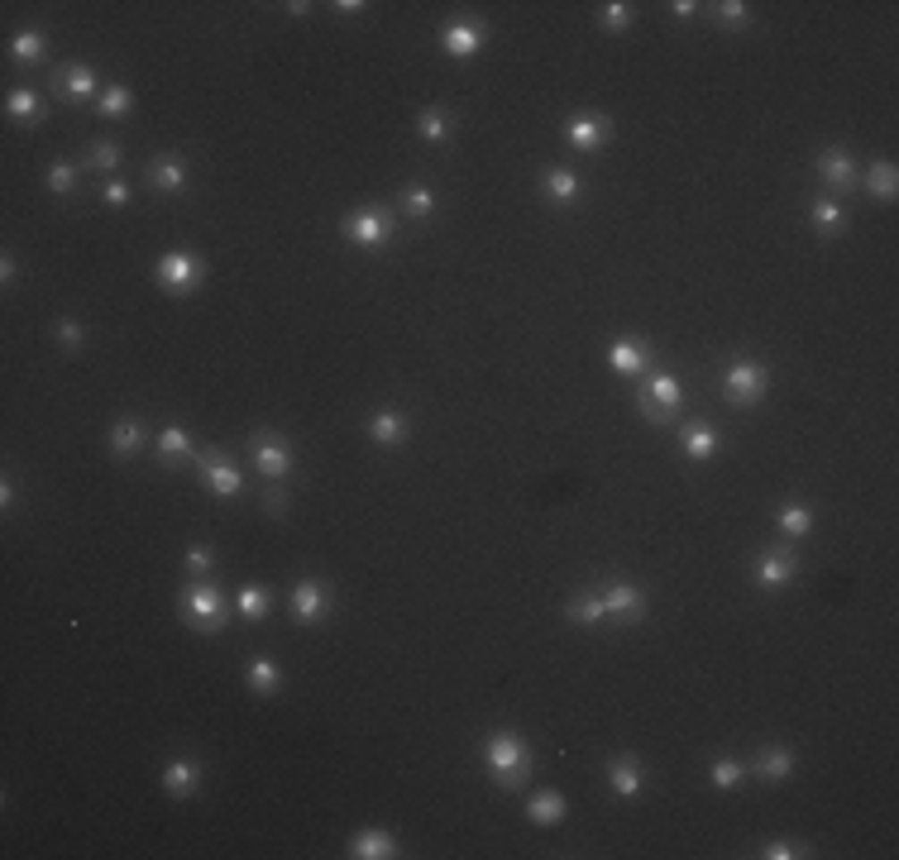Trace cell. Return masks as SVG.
Segmentation results:
<instances>
[{
    "mask_svg": "<svg viewBox=\"0 0 899 860\" xmlns=\"http://www.w3.org/2000/svg\"><path fill=\"white\" fill-rule=\"evenodd\" d=\"M201 258L187 254V249H177V254H168L158 263V282L168 287V292H191V287H201Z\"/></svg>",
    "mask_w": 899,
    "mask_h": 860,
    "instance_id": "3",
    "label": "cell"
},
{
    "mask_svg": "<svg viewBox=\"0 0 899 860\" xmlns=\"http://www.w3.org/2000/svg\"><path fill=\"white\" fill-rule=\"evenodd\" d=\"M0 277H5V282H15V258H10V254L0 258Z\"/></svg>",
    "mask_w": 899,
    "mask_h": 860,
    "instance_id": "51",
    "label": "cell"
},
{
    "mask_svg": "<svg viewBox=\"0 0 899 860\" xmlns=\"http://www.w3.org/2000/svg\"><path fill=\"white\" fill-rule=\"evenodd\" d=\"M646 397H651L660 411H680L684 387H680V378H670V373H656V378H651V387H646Z\"/></svg>",
    "mask_w": 899,
    "mask_h": 860,
    "instance_id": "20",
    "label": "cell"
},
{
    "mask_svg": "<svg viewBox=\"0 0 899 860\" xmlns=\"http://www.w3.org/2000/svg\"><path fill=\"white\" fill-rule=\"evenodd\" d=\"M163 784H168V794L187 798L191 788H197V765H191V760H173V765L163 770Z\"/></svg>",
    "mask_w": 899,
    "mask_h": 860,
    "instance_id": "27",
    "label": "cell"
},
{
    "mask_svg": "<svg viewBox=\"0 0 899 860\" xmlns=\"http://www.w3.org/2000/svg\"><path fill=\"white\" fill-rule=\"evenodd\" d=\"M607 780H613V788L622 798H636L646 788V774H641V765H636L632 755H617L613 765H607Z\"/></svg>",
    "mask_w": 899,
    "mask_h": 860,
    "instance_id": "10",
    "label": "cell"
},
{
    "mask_svg": "<svg viewBox=\"0 0 899 860\" xmlns=\"http://www.w3.org/2000/svg\"><path fill=\"white\" fill-rule=\"evenodd\" d=\"M760 856H770V860H794V856H809V851H804L799 841H770Z\"/></svg>",
    "mask_w": 899,
    "mask_h": 860,
    "instance_id": "42",
    "label": "cell"
},
{
    "mask_svg": "<svg viewBox=\"0 0 899 860\" xmlns=\"http://www.w3.org/2000/svg\"><path fill=\"white\" fill-rule=\"evenodd\" d=\"M479 44H483V34L474 30V24H460V20H454V24H445V30H440V48H445L450 58H474Z\"/></svg>",
    "mask_w": 899,
    "mask_h": 860,
    "instance_id": "8",
    "label": "cell"
},
{
    "mask_svg": "<svg viewBox=\"0 0 899 860\" xmlns=\"http://www.w3.org/2000/svg\"><path fill=\"white\" fill-rule=\"evenodd\" d=\"M627 5H622V0H613V5H603V24H607V30H627Z\"/></svg>",
    "mask_w": 899,
    "mask_h": 860,
    "instance_id": "43",
    "label": "cell"
},
{
    "mask_svg": "<svg viewBox=\"0 0 899 860\" xmlns=\"http://www.w3.org/2000/svg\"><path fill=\"white\" fill-rule=\"evenodd\" d=\"M603 607L607 612H627V617H636V612H646V593L641 588H632V584H613L603 593Z\"/></svg>",
    "mask_w": 899,
    "mask_h": 860,
    "instance_id": "19",
    "label": "cell"
},
{
    "mask_svg": "<svg viewBox=\"0 0 899 860\" xmlns=\"http://www.w3.org/2000/svg\"><path fill=\"white\" fill-rule=\"evenodd\" d=\"M96 105H101V115H110V120L124 115V110H130V87H106Z\"/></svg>",
    "mask_w": 899,
    "mask_h": 860,
    "instance_id": "36",
    "label": "cell"
},
{
    "mask_svg": "<svg viewBox=\"0 0 899 860\" xmlns=\"http://www.w3.org/2000/svg\"><path fill=\"white\" fill-rule=\"evenodd\" d=\"M48 187L58 191V197H67V191L77 187V168H72V163H53V173H48Z\"/></svg>",
    "mask_w": 899,
    "mask_h": 860,
    "instance_id": "40",
    "label": "cell"
},
{
    "mask_svg": "<svg viewBox=\"0 0 899 860\" xmlns=\"http://www.w3.org/2000/svg\"><path fill=\"white\" fill-rule=\"evenodd\" d=\"M58 91H63V96H72V101H87V96L96 91V72H91L87 63L63 67V72H58Z\"/></svg>",
    "mask_w": 899,
    "mask_h": 860,
    "instance_id": "14",
    "label": "cell"
},
{
    "mask_svg": "<svg viewBox=\"0 0 899 860\" xmlns=\"http://www.w3.org/2000/svg\"><path fill=\"white\" fill-rule=\"evenodd\" d=\"M240 617H244V621H264V617H268V593L249 584V588L240 593Z\"/></svg>",
    "mask_w": 899,
    "mask_h": 860,
    "instance_id": "31",
    "label": "cell"
},
{
    "mask_svg": "<svg viewBox=\"0 0 899 860\" xmlns=\"http://www.w3.org/2000/svg\"><path fill=\"white\" fill-rule=\"evenodd\" d=\"M780 531L794 535V540L804 535V531H809V507H804V502H790V507H785V511H780Z\"/></svg>",
    "mask_w": 899,
    "mask_h": 860,
    "instance_id": "35",
    "label": "cell"
},
{
    "mask_svg": "<svg viewBox=\"0 0 899 860\" xmlns=\"http://www.w3.org/2000/svg\"><path fill=\"white\" fill-rule=\"evenodd\" d=\"M636 411H641V416H646V421H656V426H666V421H670V411H660V407H656V401H651V397H646V392H641V397H636Z\"/></svg>",
    "mask_w": 899,
    "mask_h": 860,
    "instance_id": "46",
    "label": "cell"
},
{
    "mask_svg": "<svg viewBox=\"0 0 899 860\" xmlns=\"http://www.w3.org/2000/svg\"><path fill=\"white\" fill-rule=\"evenodd\" d=\"M58 340L67 344V350H81V325H77V321H63V325H58Z\"/></svg>",
    "mask_w": 899,
    "mask_h": 860,
    "instance_id": "47",
    "label": "cell"
},
{
    "mask_svg": "<svg viewBox=\"0 0 899 860\" xmlns=\"http://www.w3.org/2000/svg\"><path fill=\"white\" fill-rule=\"evenodd\" d=\"M417 130H421V139H431V144H445V139H450V115L440 105H426L421 120H417Z\"/></svg>",
    "mask_w": 899,
    "mask_h": 860,
    "instance_id": "28",
    "label": "cell"
},
{
    "mask_svg": "<svg viewBox=\"0 0 899 860\" xmlns=\"http://www.w3.org/2000/svg\"><path fill=\"white\" fill-rule=\"evenodd\" d=\"M483 760H488V770L497 774V784H522V774H527V765H531V755H527V746H522L517 737H507V731H497V737L483 746Z\"/></svg>",
    "mask_w": 899,
    "mask_h": 860,
    "instance_id": "1",
    "label": "cell"
},
{
    "mask_svg": "<svg viewBox=\"0 0 899 860\" xmlns=\"http://www.w3.org/2000/svg\"><path fill=\"white\" fill-rule=\"evenodd\" d=\"M264 507H268V511H283V507H287V493L278 488V483H273V488L264 493Z\"/></svg>",
    "mask_w": 899,
    "mask_h": 860,
    "instance_id": "49",
    "label": "cell"
},
{
    "mask_svg": "<svg viewBox=\"0 0 899 860\" xmlns=\"http://www.w3.org/2000/svg\"><path fill=\"white\" fill-rule=\"evenodd\" d=\"M818 173H823L827 187H852L856 182V168H852V158L842 154V148H827V154L818 158Z\"/></svg>",
    "mask_w": 899,
    "mask_h": 860,
    "instance_id": "15",
    "label": "cell"
},
{
    "mask_svg": "<svg viewBox=\"0 0 899 860\" xmlns=\"http://www.w3.org/2000/svg\"><path fill=\"white\" fill-rule=\"evenodd\" d=\"M607 364H613L617 373H641L646 364H651V344L646 340H617L613 350H607Z\"/></svg>",
    "mask_w": 899,
    "mask_h": 860,
    "instance_id": "9",
    "label": "cell"
},
{
    "mask_svg": "<svg viewBox=\"0 0 899 860\" xmlns=\"http://www.w3.org/2000/svg\"><path fill=\"white\" fill-rule=\"evenodd\" d=\"M527 817L536 827H556L560 817H564V794H556V788H546V794H536L531 803H527Z\"/></svg>",
    "mask_w": 899,
    "mask_h": 860,
    "instance_id": "16",
    "label": "cell"
},
{
    "mask_svg": "<svg viewBox=\"0 0 899 860\" xmlns=\"http://www.w3.org/2000/svg\"><path fill=\"white\" fill-rule=\"evenodd\" d=\"M201 468H206V483H211L220 497H234V493H240V483H244V478H240V468H234L230 460H216V454H206Z\"/></svg>",
    "mask_w": 899,
    "mask_h": 860,
    "instance_id": "11",
    "label": "cell"
},
{
    "mask_svg": "<svg viewBox=\"0 0 899 860\" xmlns=\"http://www.w3.org/2000/svg\"><path fill=\"white\" fill-rule=\"evenodd\" d=\"M570 617L579 621V627H593V621L607 617V607H603V598H579V603L570 607Z\"/></svg>",
    "mask_w": 899,
    "mask_h": 860,
    "instance_id": "37",
    "label": "cell"
},
{
    "mask_svg": "<svg viewBox=\"0 0 899 860\" xmlns=\"http://www.w3.org/2000/svg\"><path fill=\"white\" fill-rule=\"evenodd\" d=\"M756 774H766L770 784H780V780H790L794 774V755L790 751H780V746H770L766 755H760V765H756Z\"/></svg>",
    "mask_w": 899,
    "mask_h": 860,
    "instance_id": "26",
    "label": "cell"
},
{
    "mask_svg": "<svg viewBox=\"0 0 899 860\" xmlns=\"http://www.w3.org/2000/svg\"><path fill=\"white\" fill-rule=\"evenodd\" d=\"M895 187H899V177H895V163H870V173H866V191L876 201H895Z\"/></svg>",
    "mask_w": 899,
    "mask_h": 860,
    "instance_id": "23",
    "label": "cell"
},
{
    "mask_svg": "<svg viewBox=\"0 0 899 860\" xmlns=\"http://www.w3.org/2000/svg\"><path fill=\"white\" fill-rule=\"evenodd\" d=\"M249 688H254L259 698H268V693L278 688V664H273L268 655H254V660H249Z\"/></svg>",
    "mask_w": 899,
    "mask_h": 860,
    "instance_id": "24",
    "label": "cell"
},
{
    "mask_svg": "<svg viewBox=\"0 0 899 860\" xmlns=\"http://www.w3.org/2000/svg\"><path fill=\"white\" fill-rule=\"evenodd\" d=\"M254 464L264 468L268 478H283L287 468H293V450H287L283 440H273V435H259L254 440Z\"/></svg>",
    "mask_w": 899,
    "mask_h": 860,
    "instance_id": "7",
    "label": "cell"
},
{
    "mask_svg": "<svg viewBox=\"0 0 899 860\" xmlns=\"http://www.w3.org/2000/svg\"><path fill=\"white\" fill-rule=\"evenodd\" d=\"M354 856L359 860H388V856H397V846H393L388 831L369 827V831H359V837H354Z\"/></svg>",
    "mask_w": 899,
    "mask_h": 860,
    "instance_id": "18",
    "label": "cell"
},
{
    "mask_svg": "<svg viewBox=\"0 0 899 860\" xmlns=\"http://www.w3.org/2000/svg\"><path fill=\"white\" fill-rule=\"evenodd\" d=\"M91 168H101V173L120 168V148L115 144H91Z\"/></svg>",
    "mask_w": 899,
    "mask_h": 860,
    "instance_id": "41",
    "label": "cell"
},
{
    "mask_svg": "<svg viewBox=\"0 0 899 860\" xmlns=\"http://www.w3.org/2000/svg\"><path fill=\"white\" fill-rule=\"evenodd\" d=\"M546 191H550L556 201H564V206H570V201L579 197V177H574V173H564V168H556V173L546 177Z\"/></svg>",
    "mask_w": 899,
    "mask_h": 860,
    "instance_id": "32",
    "label": "cell"
},
{
    "mask_svg": "<svg viewBox=\"0 0 899 860\" xmlns=\"http://www.w3.org/2000/svg\"><path fill=\"white\" fill-rule=\"evenodd\" d=\"M293 612H297V621H316L326 612V593H321L316 578H301V584L293 588Z\"/></svg>",
    "mask_w": 899,
    "mask_h": 860,
    "instance_id": "12",
    "label": "cell"
},
{
    "mask_svg": "<svg viewBox=\"0 0 899 860\" xmlns=\"http://www.w3.org/2000/svg\"><path fill=\"white\" fill-rule=\"evenodd\" d=\"M403 206H407L411 215H431L436 197H431V187H407V191H403Z\"/></svg>",
    "mask_w": 899,
    "mask_h": 860,
    "instance_id": "39",
    "label": "cell"
},
{
    "mask_svg": "<svg viewBox=\"0 0 899 860\" xmlns=\"http://www.w3.org/2000/svg\"><path fill=\"white\" fill-rule=\"evenodd\" d=\"M187 569H191V574H201V578H206V574H211V550L191 545V550H187Z\"/></svg>",
    "mask_w": 899,
    "mask_h": 860,
    "instance_id": "44",
    "label": "cell"
},
{
    "mask_svg": "<svg viewBox=\"0 0 899 860\" xmlns=\"http://www.w3.org/2000/svg\"><path fill=\"white\" fill-rule=\"evenodd\" d=\"M708 780H713V788H737L742 784V765H737V760H713Z\"/></svg>",
    "mask_w": 899,
    "mask_h": 860,
    "instance_id": "38",
    "label": "cell"
},
{
    "mask_svg": "<svg viewBox=\"0 0 899 860\" xmlns=\"http://www.w3.org/2000/svg\"><path fill=\"white\" fill-rule=\"evenodd\" d=\"M158 450H163V460H177V454H191V440H187V430L182 426H163L158 430Z\"/></svg>",
    "mask_w": 899,
    "mask_h": 860,
    "instance_id": "30",
    "label": "cell"
},
{
    "mask_svg": "<svg viewBox=\"0 0 899 860\" xmlns=\"http://www.w3.org/2000/svg\"><path fill=\"white\" fill-rule=\"evenodd\" d=\"M101 201H106V206H124V201H130V187H124V182H110V187L101 191Z\"/></svg>",
    "mask_w": 899,
    "mask_h": 860,
    "instance_id": "48",
    "label": "cell"
},
{
    "mask_svg": "<svg viewBox=\"0 0 899 860\" xmlns=\"http://www.w3.org/2000/svg\"><path fill=\"white\" fill-rule=\"evenodd\" d=\"M140 440H144V426L140 421H120L115 430H110V450H115V454H134V450H140Z\"/></svg>",
    "mask_w": 899,
    "mask_h": 860,
    "instance_id": "29",
    "label": "cell"
},
{
    "mask_svg": "<svg viewBox=\"0 0 899 860\" xmlns=\"http://www.w3.org/2000/svg\"><path fill=\"white\" fill-rule=\"evenodd\" d=\"M684 450H689V460H708V454H717V430L713 426H689L684 430Z\"/></svg>",
    "mask_w": 899,
    "mask_h": 860,
    "instance_id": "25",
    "label": "cell"
},
{
    "mask_svg": "<svg viewBox=\"0 0 899 860\" xmlns=\"http://www.w3.org/2000/svg\"><path fill=\"white\" fill-rule=\"evenodd\" d=\"M369 435H373V445H397V440L407 435V416L403 411H378L369 421Z\"/></svg>",
    "mask_w": 899,
    "mask_h": 860,
    "instance_id": "17",
    "label": "cell"
},
{
    "mask_svg": "<svg viewBox=\"0 0 899 860\" xmlns=\"http://www.w3.org/2000/svg\"><path fill=\"white\" fill-rule=\"evenodd\" d=\"M564 139H570L574 148H598L613 139V124H607L603 115H593V110H584V115H574L570 124H564Z\"/></svg>",
    "mask_w": 899,
    "mask_h": 860,
    "instance_id": "6",
    "label": "cell"
},
{
    "mask_svg": "<svg viewBox=\"0 0 899 860\" xmlns=\"http://www.w3.org/2000/svg\"><path fill=\"white\" fill-rule=\"evenodd\" d=\"M766 383H770V373L760 368V364H732L723 387H727V401H737V407H751V401L766 397Z\"/></svg>",
    "mask_w": 899,
    "mask_h": 860,
    "instance_id": "2",
    "label": "cell"
},
{
    "mask_svg": "<svg viewBox=\"0 0 899 860\" xmlns=\"http://www.w3.org/2000/svg\"><path fill=\"white\" fill-rule=\"evenodd\" d=\"M5 115H10V120H20V124H30V130H34V124L44 120V101H38L34 91H10Z\"/></svg>",
    "mask_w": 899,
    "mask_h": 860,
    "instance_id": "21",
    "label": "cell"
},
{
    "mask_svg": "<svg viewBox=\"0 0 899 860\" xmlns=\"http://www.w3.org/2000/svg\"><path fill=\"white\" fill-rule=\"evenodd\" d=\"M694 10H699L694 0H674V15H680V20H689V15H694Z\"/></svg>",
    "mask_w": 899,
    "mask_h": 860,
    "instance_id": "50",
    "label": "cell"
},
{
    "mask_svg": "<svg viewBox=\"0 0 899 860\" xmlns=\"http://www.w3.org/2000/svg\"><path fill=\"white\" fill-rule=\"evenodd\" d=\"M10 48H15L20 63H38V58H44V34L24 30V34H15V44H10Z\"/></svg>",
    "mask_w": 899,
    "mask_h": 860,
    "instance_id": "33",
    "label": "cell"
},
{
    "mask_svg": "<svg viewBox=\"0 0 899 860\" xmlns=\"http://www.w3.org/2000/svg\"><path fill=\"white\" fill-rule=\"evenodd\" d=\"M813 225H818V230H827V234H833V230H842V206H837L833 197L813 201Z\"/></svg>",
    "mask_w": 899,
    "mask_h": 860,
    "instance_id": "34",
    "label": "cell"
},
{
    "mask_svg": "<svg viewBox=\"0 0 899 860\" xmlns=\"http://www.w3.org/2000/svg\"><path fill=\"white\" fill-rule=\"evenodd\" d=\"M717 20L723 24H746V5L742 0H723V5H717Z\"/></svg>",
    "mask_w": 899,
    "mask_h": 860,
    "instance_id": "45",
    "label": "cell"
},
{
    "mask_svg": "<svg viewBox=\"0 0 899 860\" xmlns=\"http://www.w3.org/2000/svg\"><path fill=\"white\" fill-rule=\"evenodd\" d=\"M344 234H350L359 249H383L388 234H393V220H388V211H354Z\"/></svg>",
    "mask_w": 899,
    "mask_h": 860,
    "instance_id": "4",
    "label": "cell"
},
{
    "mask_svg": "<svg viewBox=\"0 0 899 860\" xmlns=\"http://www.w3.org/2000/svg\"><path fill=\"white\" fill-rule=\"evenodd\" d=\"M187 612H191V627H197V631H220V627H225V621H220V617H225V607H220V593L211 584H197V588L187 593Z\"/></svg>",
    "mask_w": 899,
    "mask_h": 860,
    "instance_id": "5",
    "label": "cell"
},
{
    "mask_svg": "<svg viewBox=\"0 0 899 860\" xmlns=\"http://www.w3.org/2000/svg\"><path fill=\"white\" fill-rule=\"evenodd\" d=\"M154 182H158V191H182L187 187V163L177 154H163L154 163Z\"/></svg>",
    "mask_w": 899,
    "mask_h": 860,
    "instance_id": "22",
    "label": "cell"
},
{
    "mask_svg": "<svg viewBox=\"0 0 899 860\" xmlns=\"http://www.w3.org/2000/svg\"><path fill=\"white\" fill-rule=\"evenodd\" d=\"M794 560H790V554H766V560H760L756 564V584L760 588H785V584H790V578H794Z\"/></svg>",
    "mask_w": 899,
    "mask_h": 860,
    "instance_id": "13",
    "label": "cell"
}]
</instances>
